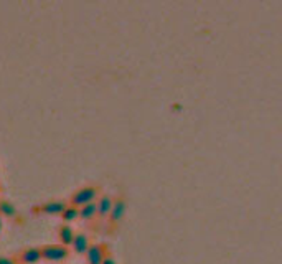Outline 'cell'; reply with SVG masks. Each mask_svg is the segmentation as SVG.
Segmentation results:
<instances>
[{
    "mask_svg": "<svg viewBox=\"0 0 282 264\" xmlns=\"http://www.w3.org/2000/svg\"><path fill=\"white\" fill-rule=\"evenodd\" d=\"M0 264H17V259L9 257V256H2L0 257Z\"/></svg>",
    "mask_w": 282,
    "mask_h": 264,
    "instance_id": "13",
    "label": "cell"
},
{
    "mask_svg": "<svg viewBox=\"0 0 282 264\" xmlns=\"http://www.w3.org/2000/svg\"><path fill=\"white\" fill-rule=\"evenodd\" d=\"M40 259H43L41 248H27L18 254V262L20 264H35Z\"/></svg>",
    "mask_w": 282,
    "mask_h": 264,
    "instance_id": "5",
    "label": "cell"
},
{
    "mask_svg": "<svg viewBox=\"0 0 282 264\" xmlns=\"http://www.w3.org/2000/svg\"><path fill=\"white\" fill-rule=\"evenodd\" d=\"M0 216H9L15 218L17 216V208L7 200H0Z\"/></svg>",
    "mask_w": 282,
    "mask_h": 264,
    "instance_id": "11",
    "label": "cell"
},
{
    "mask_svg": "<svg viewBox=\"0 0 282 264\" xmlns=\"http://www.w3.org/2000/svg\"><path fill=\"white\" fill-rule=\"evenodd\" d=\"M99 195V188L94 187V185H87V187H83L76 190L70 198V205L76 206V208H81V206L84 205H89V203H94V200L98 198Z\"/></svg>",
    "mask_w": 282,
    "mask_h": 264,
    "instance_id": "1",
    "label": "cell"
},
{
    "mask_svg": "<svg viewBox=\"0 0 282 264\" xmlns=\"http://www.w3.org/2000/svg\"><path fill=\"white\" fill-rule=\"evenodd\" d=\"M66 203L65 202H60V200H50V202L43 203L40 206H36V211H41L45 213V215H61L63 211L66 208Z\"/></svg>",
    "mask_w": 282,
    "mask_h": 264,
    "instance_id": "4",
    "label": "cell"
},
{
    "mask_svg": "<svg viewBox=\"0 0 282 264\" xmlns=\"http://www.w3.org/2000/svg\"><path fill=\"white\" fill-rule=\"evenodd\" d=\"M79 216V208H76V206L73 205H68L65 211L61 213V218L65 219V222H73V219H76Z\"/></svg>",
    "mask_w": 282,
    "mask_h": 264,
    "instance_id": "12",
    "label": "cell"
},
{
    "mask_svg": "<svg viewBox=\"0 0 282 264\" xmlns=\"http://www.w3.org/2000/svg\"><path fill=\"white\" fill-rule=\"evenodd\" d=\"M103 264H116V261H114V257H111V256H106V259L103 261Z\"/></svg>",
    "mask_w": 282,
    "mask_h": 264,
    "instance_id": "14",
    "label": "cell"
},
{
    "mask_svg": "<svg viewBox=\"0 0 282 264\" xmlns=\"http://www.w3.org/2000/svg\"><path fill=\"white\" fill-rule=\"evenodd\" d=\"M98 216V206L96 202L89 203V205H84L79 208V218L81 219H86V222H89V219H94Z\"/></svg>",
    "mask_w": 282,
    "mask_h": 264,
    "instance_id": "10",
    "label": "cell"
},
{
    "mask_svg": "<svg viewBox=\"0 0 282 264\" xmlns=\"http://www.w3.org/2000/svg\"><path fill=\"white\" fill-rule=\"evenodd\" d=\"M106 246L99 243H94L89 246L86 253V259H87V264H103V261L106 259Z\"/></svg>",
    "mask_w": 282,
    "mask_h": 264,
    "instance_id": "3",
    "label": "cell"
},
{
    "mask_svg": "<svg viewBox=\"0 0 282 264\" xmlns=\"http://www.w3.org/2000/svg\"><path fill=\"white\" fill-rule=\"evenodd\" d=\"M71 246L74 249V253L86 254L87 249H89V246H91L89 238H87V235H84V233H78L76 236H74V241H73Z\"/></svg>",
    "mask_w": 282,
    "mask_h": 264,
    "instance_id": "8",
    "label": "cell"
},
{
    "mask_svg": "<svg viewBox=\"0 0 282 264\" xmlns=\"http://www.w3.org/2000/svg\"><path fill=\"white\" fill-rule=\"evenodd\" d=\"M41 256L46 261H63L68 257V248L63 244H45L41 248Z\"/></svg>",
    "mask_w": 282,
    "mask_h": 264,
    "instance_id": "2",
    "label": "cell"
},
{
    "mask_svg": "<svg viewBox=\"0 0 282 264\" xmlns=\"http://www.w3.org/2000/svg\"><path fill=\"white\" fill-rule=\"evenodd\" d=\"M58 236H60V241H61L63 246H70V244H73L74 236H76V233H74V231H73L71 226L63 225V226H60Z\"/></svg>",
    "mask_w": 282,
    "mask_h": 264,
    "instance_id": "9",
    "label": "cell"
},
{
    "mask_svg": "<svg viewBox=\"0 0 282 264\" xmlns=\"http://www.w3.org/2000/svg\"><path fill=\"white\" fill-rule=\"evenodd\" d=\"M124 215H125V200L119 197V198L114 200V203H112V210H111V215H109L111 223L117 225L124 218Z\"/></svg>",
    "mask_w": 282,
    "mask_h": 264,
    "instance_id": "6",
    "label": "cell"
},
{
    "mask_svg": "<svg viewBox=\"0 0 282 264\" xmlns=\"http://www.w3.org/2000/svg\"><path fill=\"white\" fill-rule=\"evenodd\" d=\"M0 233H2V216H0Z\"/></svg>",
    "mask_w": 282,
    "mask_h": 264,
    "instance_id": "15",
    "label": "cell"
},
{
    "mask_svg": "<svg viewBox=\"0 0 282 264\" xmlns=\"http://www.w3.org/2000/svg\"><path fill=\"white\" fill-rule=\"evenodd\" d=\"M112 203H114V198H111L109 195H103V197L96 202V206H98V216H99V218L109 216V215H111V210H112Z\"/></svg>",
    "mask_w": 282,
    "mask_h": 264,
    "instance_id": "7",
    "label": "cell"
}]
</instances>
